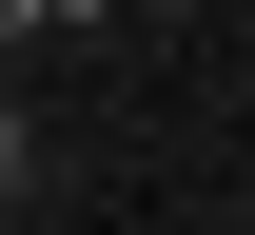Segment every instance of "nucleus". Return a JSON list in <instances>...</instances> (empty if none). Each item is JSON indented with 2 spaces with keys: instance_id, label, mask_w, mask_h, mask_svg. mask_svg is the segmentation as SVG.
Instances as JSON below:
<instances>
[{
  "instance_id": "f257e3e1",
  "label": "nucleus",
  "mask_w": 255,
  "mask_h": 235,
  "mask_svg": "<svg viewBox=\"0 0 255 235\" xmlns=\"http://www.w3.org/2000/svg\"><path fill=\"white\" fill-rule=\"evenodd\" d=\"M20 176H39V137H20V118H0V216H20Z\"/></svg>"
},
{
  "instance_id": "f03ea898",
  "label": "nucleus",
  "mask_w": 255,
  "mask_h": 235,
  "mask_svg": "<svg viewBox=\"0 0 255 235\" xmlns=\"http://www.w3.org/2000/svg\"><path fill=\"white\" fill-rule=\"evenodd\" d=\"M20 39H39V0H0V59H20Z\"/></svg>"
},
{
  "instance_id": "7ed1b4c3",
  "label": "nucleus",
  "mask_w": 255,
  "mask_h": 235,
  "mask_svg": "<svg viewBox=\"0 0 255 235\" xmlns=\"http://www.w3.org/2000/svg\"><path fill=\"white\" fill-rule=\"evenodd\" d=\"M118 20H196V0H118Z\"/></svg>"
}]
</instances>
